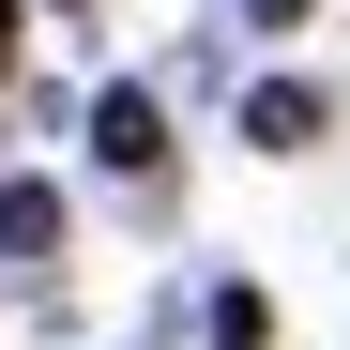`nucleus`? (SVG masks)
<instances>
[{
    "label": "nucleus",
    "mask_w": 350,
    "mask_h": 350,
    "mask_svg": "<svg viewBox=\"0 0 350 350\" xmlns=\"http://www.w3.org/2000/svg\"><path fill=\"white\" fill-rule=\"evenodd\" d=\"M92 152L122 167V183H152V167H167V107H152V92H107V107H92Z\"/></svg>",
    "instance_id": "f257e3e1"
},
{
    "label": "nucleus",
    "mask_w": 350,
    "mask_h": 350,
    "mask_svg": "<svg viewBox=\"0 0 350 350\" xmlns=\"http://www.w3.org/2000/svg\"><path fill=\"white\" fill-rule=\"evenodd\" d=\"M244 137H259V152H305V137H320V92H305V77L244 92Z\"/></svg>",
    "instance_id": "f03ea898"
},
{
    "label": "nucleus",
    "mask_w": 350,
    "mask_h": 350,
    "mask_svg": "<svg viewBox=\"0 0 350 350\" xmlns=\"http://www.w3.org/2000/svg\"><path fill=\"white\" fill-rule=\"evenodd\" d=\"M62 244V183H0V259H46Z\"/></svg>",
    "instance_id": "7ed1b4c3"
},
{
    "label": "nucleus",
    "mask_w": 350,
    "mask_h": 350,
    "mask_svg": "<svg viewBox=\"0 0 350 350\" xmlns=\"http://www.w3.org/2000/svg\"><path fill=\"white\" fill-rule=\"evenodd\" d=\"M244 16H259V31H289V16H305V0H244Z\"/></svg>",
    "instance_id": "20e7f679"
},
{
    "label": "nucleus",
    "mask_w": 350,
    "mask_h": 350,
    "mask_svg": "<svg viewBox=\"0 0 350 350\" xmlns=\"http://www.w3.org/2000/svg\"><path fill=\"white\" fill-rule=\"evenodd\" d=\"M0 77H16V0H0Z\"/></svg>",
    "instance_id": "39448f33"
}]
</instances>
